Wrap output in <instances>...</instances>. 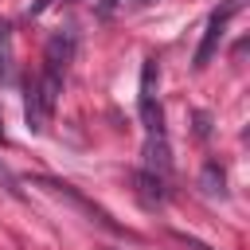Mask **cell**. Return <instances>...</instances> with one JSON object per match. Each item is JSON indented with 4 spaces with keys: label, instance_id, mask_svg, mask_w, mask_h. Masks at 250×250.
Listing matches in <instances>:
<instances>
[{
    "label": "cell",
    "instance_id": "obj_8",
    "mask_svg": "<svg viewBox=\"0 0 250 250\" xmlns=\"http://www.w3.org/2000/svg\"><path fill=\"white\" fill-rule=\"evenodd\" d=\"M0 188H4L8 195H16V199L23 195V191H20V180H16L12 172H8V164H4V160H0Z\"/></svg>",
    "mask_w": 250,
    "mask_h": 250
},
{
    "label": "cell",
    "instance_id": "obj_4",
    "mask_svg": "<svg viewBox=\"0 0 250 250\" xmlns=\"http://www.w3.org/2000/svg\"><path fill=\"white\" fill-rule=\"evenodd\" d=\"M156 82H160V62L156 59H145V66H141V98H137V109H141L145 129H152V125L164 121L160 102H156Z\"/></svg>",
    "mask_w": 250,
    "mask_h": 250
},
{
    "label": "cell",
    "instance_id": "obj_13",
    "mask_svg": "<svg viewBox=\"0 0 250 250\" xmlns=\"http://www.w3.org/2000/svg\"><path fill=\"white\" fill-rule=\"evenodd\" d=\"M105 250H109V246H105Z\"/></svg>",
    "mask_w": 250,
    "mask_h": 250
},
{
    "label": "cell",
    "instance_id": "obj_12",
    "mask_svg": "<svg viewBox=\"0 0 250 250\" xmlns=\"http://www.w3.org/2000/svg\"><path fill=\"white\" fill-rule=\"evenodd\" d=\"M137 4H152V0H137Z\"/></svg>",
    "mask_w": 250,
    "mask_h": 250
},
{
    "label": "cell",
    "instance_id": "obj_2",
    "mask_svg": "<svg viewBox=\"0 0 250 250\" xmlns=\"http://www.w3.org/2000/svg\"><path fill=\"white\" fill-rule=\"evenodd\" d=\"M234 12H238V0H227L223 8H215V12L207 16V27H203V39H199V51H195V70H203V66L215 59V51H219V43H223L227 23H230Z\"/></svg>",
    "mask_w": 250,
    "mask_h": 250
},
{
    "label": "cell",
    "instance_id": "obj_1",
    "mask_svg": "<svg viewBox=\"0 0 250 250\" xmlns=\"http://www.w3.org/2000/svg\"><path fill=\"white\" fill-rule=\"evenodd\" d=\"M59 94H62V78L39 70L35 78L23 82V121L31 133H43L51 125V113L59 105Z\"/></svg>",
    "mask_w": 250,
    "mask_h": 250
},
{
    "label": "cell",
    "instance_id": "obj_6",
    "mask_svg": "<svg viewBox=\"0 0 250 250\" xmlns=\"http://www.w3.org/2000/svg\"><path fill=\"white\" fill-rule=\"evenodd\" d=\"M12 82V23L0 20V86Z\"/></svg>",
    "mask_w": 250,
    "mask_h": 250
},
{
    "label": "cell",
    "instance_id": "obj_11",
    "mask_svg": "<svg viewBox=\"0 0 250 250\" xmlns=\"http://www.w3.org/2000/svg\"><path fill=\"white\" fill-rule=\"evenodd\" d=\"M0 141H4V125H0Z\"/></svg>",
    "mask_w": 250,
    "mask_h": 250
},
{
    "label": "cell",
    "instance_id": "obj_10",
    "mask_svg": "<svg viewBox=\"0 0 250 250\" xmlns=\"http://www.w3.org/2000/svg\"><path fill=\"white\" fill-rule=\"evenodd\" d=\"M47 4H51V0H35V4H31V12H27V16H39V12H43V8H47Z\"/></svg>",
    "mask_w": 250,
    "mask_h": 250
},
{
    "label": "cell",
    "instance_id": "obj_3",
    "mask_svg": "<svg viewBox=\"0 0 250 250\" xmlns=\"http://www.w3.org/2000/svg\"><path fill=\"white\" fill-rule=\"evenodd\" d=\"M35 184H39V188H47L51 195H59V199L74 203L78 211H86V215H90L94 223H102V227H109V230H121V227H117V223L109 219V211H102L98 203H90V199H86V195H82L78 188H70V184H62V180H55V176H35Z\"/></svg>",
    "mask_w": 250,
    "mask_h": 250
},
{
    "label": "cell",
    "instance_id": "obj_9",
    "mask_svg": "<svg viewBox=\"0 0 250 250\" xmlns=\"http://www.w3.org/2000/svg\"><path fill=\"white\" fill-rule=\"evenodd\" d=\"M176 242H184L188 250H211V246H203L199 238H191V234H176Z\"/></svg>",
    "mask_w": 250,
    "mask_h": 250
},
{
    "label": "cell",
    "instance_id": "obj_7",
    "mask_svg": "<svg viewBox=\"0 0 250 250\" xmlns=\"http://www.w3.org/2000/svg\"><path fill=\"white\" fill-rule=\"evenodd\" d=\"M199 184H203L207 195H227V191H223V168H219V164H207L203 176H199Z\"/></svg>",
    "mask_w": 250,
    "mask_h": 250
},
{
    "label": "cell",
    "instance_id": "obj_5",
    "mask_svg": "<svg viewBox=\"0 0 250 250\" xmlns=\"http://www.w3.org/2000/svg\"><path fill=\"white\" fill-rule=\"evenodd\" d=\"M70 59H74V35H70V31L51 35V43H47V51H43V70L55 74V78H66Z\"/></svg>",
    "mask_w": 250,
    "mask_h": 250
}]
</instances>
